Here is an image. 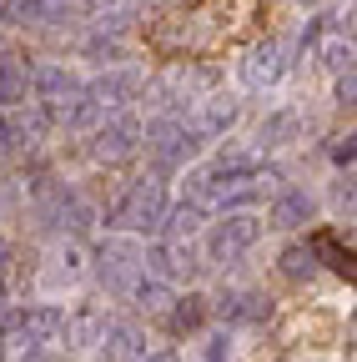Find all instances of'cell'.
I'll use <instances>...</instances> for the list:
<instances>
[{"instance_id":"obj_13","label":"cell","mask_w":357,"mask_h":362,"mask_svg":"<svg viewBox=\"0 0 357 362\" xmlns=\"http://www.w3.org/2000/svg\"><path fill=\"white\" fill-rule=\"evenodd\" d=\"M96 357L101 362H141L146 357V327L121 317V322H106L101 342H96Z\"/></svg>"},{"instance_id":"obj_29","label":"cell","mask_w":357,"mask_h":362,"mask_svg":"<svg viewBox=\"0 0 357 362\" xmlns=\"http://www.w3.org/2000/svg\"><path fill=\"white\" fill-rule=\"evenodd\" d=\"M76 11H81V0H40V21L46 25H66Z\"/></svg>"},{"instance_id":"obj_15","label":"cell","mask_w":357,"mask_h":362,"mask_svg":"<svg viewBox=\"0 0 357 362\" xmlns=\"http://www.w3.org/2000/svg\"><path fill=\"white\" fill-rule=\"evenodd\" d=\"M25 81H30V96L40 101V106H51V101H66V96H76V90L86 86L71 66H61V61H40V66H30L25 71Z\"/></svg>"},{"instance_id":"obj_8","label":"cell","mask_w":357,"mask_h":362,"mask_svg":"<svg viewBox=\"0 0 357 362\" xmlns=\"http://www.w3.org/2000/svg\"><path fill=\"white\" fill-rule=\"evenodd\" d=\"M141 272H151V277H161V282H187V277H197L201 272V252L192 247V242H166V237H156V242H141Z\"/></svg>"},{"instance_id":"obj_30","label":"cell","mask_w":357,"mask_h":362,"mask_svg":"<svg viewBox=\"0 0 357 362\" xmlns=\"http://www.w3.org/2000/svg\"><path fill=\"white\" fill-rule=\"evenodd\" d=\"M332 206H337V216H352V171H337V181H332Z\"/></svg>"},{"instance_id":"obj_31","label":"cell","mask_w":357,"mask_h":362,"mask_svg":"<svg viewBox=\"0 0 357 362\" xmlns=\"http://www.w3.org/2000/svg\"><path fill=\"white\" fill-rule=\"evenodd\" d=\"M21 151V131H16V111H0V156Z\"/></svg>"},{"instance_id":"obj_16","label":"cell","mask_w":357,"mask_h":362,"mask_svg":"<svg viewBox=\"0 0 357 362\" xmlns=\"http://www.w3.org/2000/svg\"><path fill=\"white\" fill-rule=\"evenodd\" d=\"M211 322V297L206 292H187V297H171L166 302V332L171 337H197Z\"/></svg>"},{"instance_id":"obj_17","label":"cell","mask_w":357,"mask_h":362,"mask_svg":"<svg viewBox=\"0 0 357 362\" xmlns=\"http://www.w3.org/2000/svg\"><path fill=\"white\" fill-rule=\"evenodd\" d=\"M46 116H51V126H61V131H76V136H86V131H91L106 111L91 101V96H86V86L76 90V96H66V101H51L46 106Z\"/></svg>"},{"instance_id":"obj_26","label":"cell","mask_w":357,"mask_h":362,"mask_svg":"<svg viewBox=\"0 0 357 362\" xmlns=\"http://www.w3.org/2000/svg\"><path fill=\"white\" fill-rule=\"evenodd\" d=\"M312 257H317V267L352 272V252H342V242H337L332 232H317V237H312Z\"/></svg>"},{"instance_id":"obj_35","label":"cell","mask_w":357,"mask_h":362,"mask_svg":"<svg viewBox=\"0 0 357 362\" xmlns=\"http://www.w3.org/2000/svg\"><path fill=\"white\" fill-rule=\"evenodd\" d=\"M11 257H16V247H11V237H0V277L11 272Z\"/></svg>"},{"instance_id":"obj_36","label":"cell","mask_w":357,"mask_h":362,"mask_svg":"<svg viewBox=\"0 0 357 362\" xmlns=\"http://www.w3.org/2000/svg\"><path fill=\"white\" fill-rule=\"evenodd\" d=\"M282 6H297V11H307V6H317V0H282Z\"/></svg>"},{"instance_id":"obj_32","label":"cell","mask_w":357,"mask_h":362,"mask_svg":"<svg viewBox=\"0 0 357 362\" xmlns=\"http://www.w3.org/2000/svg\"><path fill=\"white\" fill-rule=\"evenodd\" d=\"M352 96H357V81H352V71H347V76H332V106L352 111Z\"/></svg>"},{"instance_id":"obj_9","label":"cell","mask_w":357,"mask_h":362,"mask_svg":"<svg viewBox=\"0 0 357 362\" xmlns=\"http://www.w3.org/2000/svg\"><path fill=\"white\" fill-rule=\"evenodd\" d=\"M317 211H322L317 192H307V187H277L272 192V206H267L262 221L272 226V232H302V226L317 221Z\"/></svg>"},{"instance_id":"obj_4","label":"cell","mask_w":357,"mask_h":362,"mask_svg":"<svg viewBox=\"0 0 357 362\" xmlns=\"http://www.w3.org/2000/svg\"><path fill=\"white\" fill-rule=\"evenodd\" d=\"M86 156L96 166H126L141 156V116L131 111H111L86 131Z\"/></svg>"},{"instance_id":"obj_21","label":"cell","mask_w":357,"mask_h":362,"mask_svg":"<svg viewBox=\"0 0 357 362\" xmlns=\"http://www.w3.org/2000/svg\"><path fill=\"white\" fill-rule=\"evenodd\" d=\"M81 61H91V66H121L126 61V40L121 35H111V30H91L81 40Z\"/></svg>"},{"instance_id":"obj_25","label":"cell","mask_w":357,"mask_h":362,"mask_svg":"<svg viewBox=\"0 0 357 362\" xmlns=\"http://www.w3.org/2000/svg\"><path fill=\"white\" fill-rule=\"evenodd\" d=\"M0 25H16V30L46 25L40 21V0H0Z\"/></svg>"},{"instance_id":"obj_19","label":"cell","mask_w":357,"mask_h":362,"mask_svg":"<svg viewBox=\"0 0 357 362\" xmlns=\"http://www.w3.org/2000/svg\"><path fill=\"white\" fill-rule=\"evenodd\" d=\"M106 307L101 302H86V307H76V312H66V347H96L101 342V332H106Z\"/></svg>"},{"instance_id":"obj_27","label":"cell","mask_w":357,"mask_h":362,"mask_svg":"<svg viewBox=\"0 0 357 362\" xmlns=\"http://www.w3.org/2000/svg\"><path fill=\"white\" fill-rule=\"evenodd\" d=\"M197 362H237L232 327H221V332H206V337H201V347H197Z\"/></svg>"},{"instance_id":"obj_12","label":"cell","mask_w":357,"mask_h":362,"mask_svg":"<svg viewBox=\"0 0 357 362\" xmlns=\"http://www.w3.org/2000/svg\"><path fill=\"white\" fill-rule=\"evenodd\" d=\"M302 136V111L297 106H277V111H267L262 121H257V136H252V151L257 156H277V151H287L292 141Z\"/></svg>"},{"instance_id":"obj_24","label":"cell","mask_w":357,"mask_h":362,"mask_svg":"<svg viewBox=\"0 0 357 362\" xmlns=\"http://www.w3.org/2000/svg\"><path fill=\"white\" fill-rule=\"evenodd\" d=\"M317 61L332 71V76H347L352 71V35H327V40H317Z\"/></svg>"},{"instance_id":"obj_28","label":"cell","mask_w":357,"mask_h":362,"mask_svg":"<svg viewBox=\"0 0 357 362\" xmlns=\"http://www.w3.org/2000/svg\"><path fill=\"white\" fill-rule=\"evenodd\" d=\"M327 161H332V171H352V161H357V136L352 131L327 141Z\"/></svg>"},{"instance_id":"obj_14","label":"cell","mask_w":357,"mask_h":362,"mask_svg":"<svg viewBox=\"0 0 357 362\" xmlns=\"http://www.w3.org/2000/svg\"><path fill=\"white\" fill-rule=\"evenodd\" d=\"M242 121V101L232 96V90H206V96L197 101V131L206 136V141H216V136H232Z\"/></svg>"},{"instance_id":"obj_1","label":"cell","mask_w":357,"mask_h":362,"mask_svg":"<svg viewBox=\"0 0 357 362\" xmlns=\"http://www.w3.org/2000/svg\"><path fill=\"white\" fill-rule=\"evenodd\" d=\"M171 206V192H166V176L146 171V176H131L126 187L106 202V211L96 216V226L106 232H121V237H156L161 232V216Z\"/></svg>"},{"instance_id":"obj_6","label":"cell","mask_w":357,"mask_h":362,"mask_svg":"<svg viewBox=\"0 0 357 362\" xmlns=\"http://www.w3.org/2000/svg\"><path fill=\"white\" fill-rule=\"evenodd\" d=\"M287 56H292V45H287V40H257V45H247L242 61H237V81H242V90H252V96L272 90V86L287 76V66H292Z\"/></svg>"},{"instance_id":"obj_18","label":"cell","mask_w":357,"mask_h":362,"mask_svg":"<svg viewBox=\"0 0 357 362\" xmlns=\"http://www.w3.org/2000/svg\"><path fill=\"white\" fill-rule=\"evenodd\" d=\"M206 221H211V211H201L197 202H187V197H182V202H171V206H166L161 232H156V237H166V242H197Z\"/></svg>"},{"instance_id":"obj_33","label":"cell","mask_w":357,"mask_h":362,"mask_svg":"<svg viewBox=\"0 0 357 362\" xmlns=\"http://www.w3.org/2000/svg\"><path fill=\"white\" fill-rule=\"evenodd\" d=\"M121 6H131V0H81V11L91 16V21H101V16H111V11H121Z\"/></svg>"},{"instance_id":"obj_22","label":"cell","mask_w":357,"mask_h":362,"mask_svg":"<svg viewBox=\"0 0 357 362\" xmlns=\"http://www.w3.org/2000/svg\"><path fill=\"white\" fill-rule=\"evenodd\" d=\"M126 297H131V307H136V312H166V302L176 297V287L161 282V277H151V272H141V277L131 282Z\"/></svg>"},{"instance_id":"obj_10","label":"cell","mask_w":357,"mask_h":362,"mask_svg":"<svg viewBox=\"0 0 357 362\" xmlns=\"http://www.w3.org/2000/svg\"><path fill=\"white\" fill-rule=\"evenodd\" d=\"M141 86H146V76L136 66H106L96 81H86V96H91L101 111H126L141 96Z\"/></svg>"},{"instance_id":"obj_34","label":"cell","mask_w":357,"mask_h":362,"mask_svg":"<svg viewBox=\"0 0 357 362\" xmlns=\"http://www.w3.org/2000/svg\"><path fill=\"white\" fill-rule=\"evenodd\" d=\"M141 362H182V352H176V347H156V352H146Z\"/></svg>"},{"instance_id":"obj_20","label":"cell","mask_w":357,"mask_h":362,"mask_svg":"<svg viewBox=\"0 0 357 362\" xmlns=\"http://www.w3.org/2000/svg\"><path fill=\"white\" fill-rule=\"evenodd\" d=\"M277 272H282V277L287 282H312V277H317V257H312V242H287L282 252H277Z\"/></svg>"},{"instance_id":"obj_5","label":"cell","mask_w":357,"mask_h":362,"mask_svg":"<svg viewBox=\"0 0 357 362\" xmlns=\"http://www.w3.org/2000/svg\"><path fill=\"white\" fill-rule=\"evenodd\" d=\"M96 272V282L106 297H126L131 282L141 277V237H121V232H106V242L86 257Z\"/></svg>"},{"instance_id":"obj_23","label":"cell","mask_w":357,"mask_h":362,"mask_svg":"<svg viewBox=\"0 0 357 362\" xmlns=\"http://www.w3.org/2000/svg\"><path fill=\"white\" fill-rule=\"evenodd\" d=\"M25 96H30L25 66H21V61H0V111H16V106H25Z\"/></svg>"},{"instance_id":"obj_11","label":"cell","mask_w":357,"mask_h":362,"mask_svg":"<svg viewBox=\"0 0 357 362\" xmlns=\"http://www.w3.org/2000/svg\"><path fill=\"white\" fill-rule=\"evenodd\" d=\"M81 272H86V247L81 242H61L51 252V262L40 267V302H56V292L76 287Z\"/></svg>"},{"instance_id":"obj_7","label":"cell","mask_w":357,"mask_h":362,"mask_svg":"<svg viewBox=\"0 0 357 362\" xmlns=\"http://www.w3.org/2000/svg\"><path fill=\"white\" fill-rule=\"evenodd\" d=\"M272 312H277V302L262 287H227L211 297V317H221L227 327H267Z\"/></svg>"},{"instance_id":"obj_37","label":"cell","mask_w":357,"mask_h":362,"mask_svg":"<svg viewBox=\"0 0 357 362\" xmlns=\"http://www.w3.org/2000/svg\"><path fill=\"white\" fill-rule=\"evenodd\" d=\"M0 362H11V347H6V332H0Z\"/></svg>"},{"instance_id":"obj_2","label":"cell","mask_w":357,"mask_h":362,"mask_svg":"<svg viewBox=\"0 0 357 362\" xmlns=\"http://www.w3.org/2000/svg\"><path fill=\"white\" fill-rule=\"evenodd\" d=\"M206 146V136L197 131V121L187 116H166L156 111L151 121H141V151L156 161V176H171V171H187Z\"/></svg>"},{"instance_id":"obj_3","label":"cell","mask_w":357,"mask_h":362,"mask_svg":"<svg viewBox=\"0 0 357 362\" xmlns=\"http://www.w3.org/2000/svg\"><path fill=\"white\" fill-rule=\"evenodd\" d=\"M262 237H267L262 211H216V221L201 226V262L237 267L247 252H257Z\"/></svg>"}]
</instances>
